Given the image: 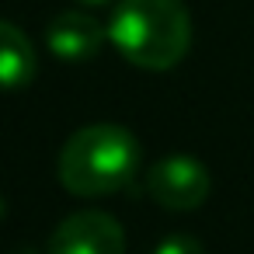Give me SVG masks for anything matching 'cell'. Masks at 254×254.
<instances>
[{
  "mask_svg": "<svg viewBox=\"0 0 254 254\" xmlns=\"http://www.w3.org/2000/svg\"><path fill=\"white\" fill-rule=\"evenodd\" d=\"M143 164L139 139L119 122H94L77 129L56 160L60 185L77 198H105L126 191Z\"/></svg>",
  "mask_w": 254,
  "mask_h": 254,
  "instance_id": "1",
  "label": "cell"
},
{
  "mask_svg": "<svg viewBox=\"0 0 254 254\" xmlns=\"http://www.w3.org/2000/svg\"><path fill=\"white\" fill-rule=\"evenodd\" d=\"M108 42L139 70H174L191 49V14L181 0H115Z\"/></svg>",
  "mask_w": 254,
  "mask_h": 254,
  "instance_id": "2",
  "label": "cell"
},
{
  "mask_svg": "<svg viewBox=\"0 0 254 254\" xmlns=\"http://www.w3.org/2000/svg\"><path fill=\"white\" fill-rule=\"evenodd\" d=\"M146 191L157 205H164L171 212H191L209 198L212 178L198 157L171 153L146 171Z\"/></svg>",
  "mask_w": 254,
  "mask_h": 254,
  "instance_id": "3",
  "label": "cell"
},
{
  "mask_svg": "<svg viewBox=\"0 0 254 254\" xmlns=\"http://www.w3.org/2000/svg\"><path fill=\"white\" fill-rule=\"evenodd\" d=\"M46 251L49 254H126V230L112 212L84 209L56 223Z\"/></svg>",
  "mask_w": 254,
  "mask_h": 254,
  "instance_id": "4",
  "label": "cell"
},
{
  "mask_svg": "<svg viewBox=\"0 0 254 254\" xmlns=\"http://www.w3.org/2000/svg\"><path fill=\"white\" fill-rule=\"evenodd\" d=\"M105 42H108V25L80 7L60 11L46 25V46L63 63H87L101 53Z\"/></svg>",
  "mask_w": 254,
  "mask_h": 254,
  "instance_id": "5",
  "label": "cell"
},
{
  "mask_svg": "<svg viewBox=\"0 0 254 254\" xmlns=\"http://www.w3.org/2000/svg\"><path fill=\"white\" fill-rule=\"evenodd\" d=\"M39 77V53L32 39L0 18V91H25Z\"/></svg>",
  "mask_w": 254,
  "mask_h": 254,
  "instance_id": "6",
  "label": "cell"
},
{
  "mask_svg": "<svg viewBox=\"0 0 254 254\" xmlns=\"http://www.w3.org/2000/svg\"><path fill=\"white\" fill-rule=\"evenodd\" d=\"M153 254H205V247L191 233H171L153 247Z\"/></svg>",
  "mask_w": 254,
  "mask_h": 254,
  "instance_id": "7",
  "label": "cell"
},
{
  "mask_svg": "<svg viewBox=\"0 0 254 254\" xmlns=\"http://www.w3.org/2000/svg\"><path fill=\"white\" fill-rule=\"evenodd\" d=\"M77 4H80V7H91V11H94V7H105V4H115V0H77Z\"/></svg>",
  "mask_w": 254,
  "mask_h": 254,
  "instance_id": "8",
  "label": "cell"
},
{
  "mask_svg": "<svg viewBox=\"0 0 254 254\" xmlns=\"http://www.w3.org/2000/svg\"><path fill=\"white\" fill-rule=\"evenodd\" d=\"M14 254H49V251H35V247H25V251H14Z\"/></svg>",
  "mask_w": 254,
  "mask_h": 254,
  "instance_id": "9",
  "label": "cell"
}]
</instances>
